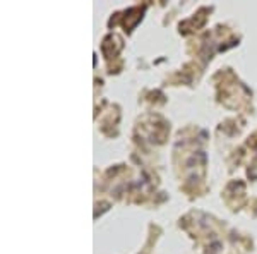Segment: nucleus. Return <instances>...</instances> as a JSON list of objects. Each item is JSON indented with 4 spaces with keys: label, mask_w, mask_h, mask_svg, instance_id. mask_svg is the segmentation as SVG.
Listing matches in <instances>:
<instances>
[]
</instances>
